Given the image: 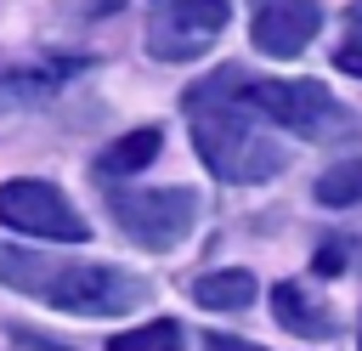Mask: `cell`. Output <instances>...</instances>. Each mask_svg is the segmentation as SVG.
Segmentation results:
<instances>
[{"instance_id":"obj_16","label":"cell","mask_w":362,"mask_h":351,"mask_svg":"<svg viewBox=\"0 0 362 351\" xmlns=\"http://www.w3.org/2000/svg\"><path fill=\"white\" fill-rule=\"evenodd\" d=\"M345 266V249L339 243H322V255H317V272H339Z\"/></svg>"},{"instance_id":"obj_6","label":"cell","mask_w":362,"mask_h":351,"mask_svg":"<svg viewBox=\"0 0 362 351\" xmlns=\"http://www.w3.org/2000/svg\"><path fill=\"white\" fill-rule=\"evenodd\" d=\"M226 0H158L147 23V51L158 62H192L226 34Z\"/></svg>"},{"instance_id":"obj_2","label":"cell","mask_w":362,"mask_h":351,"mask_svg":"<svg viewBox=\"0 0 362 351\" xmlns=\"http://www.w3.org/2000/svg\"><path fill=\"white\" fill-rule=\"evenodd\" d=\"M0 283L45 300L57 311H79V317H124L147 300V283L124 266L57 260V255H40V249H0Z\"/></svg>"},{"instance_id":"obj_7","label":"cell","mask_w":362,"mask_h":351,"mask_svg":"<svg viewBox=\"0 0 362 351\" xmlns=\"http://www.w3.org/2000/svg\"><path fill=\"white\" fill-rule=\"evenodd\" d=\"M322 28L317 0H249V40L266 57H300Z\"/></svg>"},{"instance_id":"obj_14","label":"cell","mask_w":362,"mask_h":351,"mask_svg":"<svg viewBox=\"0 0 362 351\" xmlns=\"http://www.w3.org/2000/svg\"><path fill=\"white\" fill-rule=\"evenodd\" d=\"M334 68H345V74L362 79V0L345 11V40H339V51H334Z\"/></svg>"},{"instance_id":"obj_11","label":"cell","mask_w":362,"mask_h":351,"mask_svg":"<svg viewBox=\"0 0 362 351\" xmlns=\"http://www.w3.org/2000/svg\"><path fill=\"white\" fill-rule=\"evenodd\" d=\"M74 68H79V62H57V68H11V74H0V108H17V102H40V96H51L57 79L74 74Z\"/></svg>"},{"instance_id":"obj_15","label":"cell","mask_w":362,"mask_h":351,"mask_svg":"<svg viewBox=\"0 0 362 351\" xmlns=\"http://www.w3.org/2000/svg\"><path fill=\"white\" fill-rule=\"evenodd\" d=\"M204 351H260V345H249V340H232V334H209V340H204Z\"/></svg>"},{"instance_id":"obj_8","label":"cell","mask_w":362,"mask_h":351,"mask_svg":"<svg viewBox=\"0 0 362 351\" xmlns=\"http://www.w3.org/2000/svg\"><path fill=\"white\" fill-rule=\"evenodd\" d=\"M272 311H277V323L283 328H294V334H305V340H322V334H334V317L300 289V283H277L272 289Z\"/></svg>"},{"instance_id":"obj_5","label":"cell","mask_w":362,"mask_h":351,"mask_svg":"<svg viewBox=\"0 0 362 351\" xmlns=\"http://www.w3.org/2000/svg\"><path fill=\"white\" fill-rule=\"evenodd\" d=\"M0 226L28 232V238H51V243H79V238H90V226H85V215L68 204V192L51 187V181H28V176L0 187Z\"/></svg>"},{"instance_id":"obj_13","label":"cell","mask_w":362,"mask_h":351,"mask_svg":"<svg viewBox=\"0 0 362 351\" xmlns=\"http://www.w3.org/2000/svg\"><path fill=\"white\" fill-rule=\"evenodd\" d=\"M317 204H328V209L362 204V159H345V164L322 170V176H317Z\"/></svg>"},{"instance_id":"obj_1","label":"cell","mask_w":362,"mask_h":351,"mask_svg":"<svg viewBox=\"0 0 362 351\" xmlns=\"http://www.w3.org/2000/svg\"><path fill=\"white\" fill-rule=\"evenodd\" d=\"M181 108H187L198 159L221 181H266L283 170V147L260 130V113L243 96V68H215L181 96Z\"/></svg>"},{"instance_id":"obj_4","label":"cell","mask_w":362,"mask_h":351,"mask_svg":"<svg viewBox=\"0 0 362 351\" xmlns=\"http://www.w3.org/2000/svg\"><path fill=\"white\" fill-rule=\"evenodd\" d=\"M107 209L124 238L141 249H175L192 221H198V192L192 187H141V192H107Z\"/></svg>"},{"instance_id":"obj_9","label":"cell","mask_w":362,"mask_h":351,"mask_svg":"<svg viewBox=\"0 0 362 351\" xmlns=\"http://www.w3.org/2000/svg\"><path fill=\"white\" fill-rule=\"evenodd\" d=\"M192 300H198L204 311H243V306L255 300V272H243V266L204 272V277L192 283Z\"/></svg>"},{"instance_id":"obj_3","label":"cell","mask_w":362,"mask_h":351,"mask_svg":"<svg viewBox=\"0 0 362 351\" xmlns=\"http://www.w3.org/2000/svg\"><path fill=\"white\" fill-rule=\"evenodd\" d=\"M243 96H249V108L266 125H283V130H294L305 142H322V136L351 130V113L317 79H249L243 74Z\"/></svg>"},{"instance_id":"obj_10","label":"cell","mask_w":362,"mask_h":351,"mask_svg":"<svg viewBox=\"0 0 362 351\" xmlns=\"http://www.w3.org/2000/svg\"><path fill=\"white\" fill-rule=\"evenodd\" d=\"M158 147H164V130H158V125H141V130L119 136V142L96 159V170H102V176H136V170H147V164L158 159Z\"/></svg>"},{"instance_id":"obj_12","label":"cell","mask_w":362,"mask_h":351,"mask_svg":"<svg viewBox=\"0 0 362 351\" xmlns=\"http://www.w3.org/2000/svg\"><path fill=\"white\" fill-rule=\"evenodd\" d=\"M107 351H187V334H181L175 317H153V323H141V328L113 334Z\"/></svg>"}]
</instances>
